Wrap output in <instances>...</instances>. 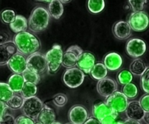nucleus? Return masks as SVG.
Segmentation results:
<instances>
[{
  "instance_id": "7c9ffc66",
  "label": "nucleus",
  "mask_w": 149,
  "mask_h": 124,
  "mask_svg": "<svg viewBox=\"0 0 149 124\" xmlns=\"http://www.w3.org/2000/svg\"><path fill=\"white\" fill-rule=\"evenodd\" d=\"M116 78H117V81L119 82V84L124 87L127 84L132 83L133 76L128 70H122L118 73Z\"/></svg>"
},
{
  "instance_id": "cd10ccee",
  "label": "nucleus",
  "mask_w": 149,
  "mask_h": 124,
  "mask_svg": "<svg viewBox=\"0 0 149 124\" xmlns=\"http://www.w3.org/2000/svg\"><path fill=\"white\" fill-rule=\"evenodd\" d=\"M105 8V1L103 0H89L87 1V9L93 14H97Z\"/></svg>"
},
{
  "instance_id": "a19ab883",
  "label": "nucleus",
  "mask_w": 149,
  "mask_h": 124,
  "mask_svg": "<svg viewBox=\"0 0 149 124\" xmlns=\"http://www.w3.org/2000/svg\"><path fill=\"white\" fill-rule=\"evenodd\" d=\"M8 108L7 104L2 102H0V122L1 121L3 118V116H4L6 113H7V110Z\"/></svg>"
},
{
  "instance_id": "8fccbe9b",
  "label": "nucleus",
  "mask_w": 149,
  "mask_h": 124,
  "mask_svg": "<svg viewBox=\"0 0 149 124\" xmlns=\"http://www.w3.org/2000/svg\"><path fill=\"white\" fill-rule=\"evenodd\" d=\"M35 124H43V123H40V122H36V123H35Z\"/></svg>"
},
{
  "instance_id": "9d476101",
  "label": "nucleus",
  "mask_w": 149,
  "mask_h": 124,
  "mask_svg": "<svg viewBox=\"0 0 149 124\" xmlns=\"http://www.w3.org/2000/svg\"><path fill=\"white\" fill-rule=\"evenodd\" d=\"M146 51V44L139 38L130 39L126 45V52L129 56L137 59L145 54Z\"/></svg>"
},
{
  "instance_id": "c03bdc74",
  "label": "nucleus",
  "mask_w": 149,
  "mask_h": 124,
  "mask_svg": "<svg viewBox=\"0 0 149 124\" xmlns=\"http://www.w3.org/2000/svg\"><path fill=\"white\" fill-rule=\"evenodd\" d=\"M124 123L125 124H141L140 121H137L131 120V119L127 118L126 120L124 121Z\"/></svg>"
},
{
  "instance_id": "b1692460",
  "label": "nucleus",
  "mask_w": 149,
  "mask_h": 124,
  "mask_svg": "<svg viewBox=\"0 0 149 124\" xmlns=\"http://www.w3.org/2000/svg\"><path fill=\"white\" fill-rule=\"evenodd\" d=\"M90 74L93 79L99 81L106 78L108 74V70L103 62H97L92 68Z\"/></svg>"
},
{
  "instance_id": "58836bf2",
  "label": "nucleus",
  "mask_w": 149,
  "mask_h": 124,
  "mask_svg": "<svg viewBox=\"0 0 149 124\" xmlns=\"http://www.w3.org/2000/svg\"><path fill=\"white\" fill-rule=\"evenodd\" d=\"M118 115L119 114H113L111 116H106L103 119H102L100 121H99L100 124H115L116 122Z\"/></svg>"
},
{
  "instance_id": "bb28decb",
  "label": "nucleus",
  "mask_w": 149,
  "mask_h": 124,
  "mask_svg": "<svg viewBox=\"0 0 149 124\" xmlns=\"http://www.w3.org/2000/svg\"><path fill=\"white\" fill-rule=\"evenodd\" d=\"M24 99L23 98L21 95L17 94H14L13 97L7 101L6 103L9 109L13 110H19L21 109L23 107V105L24 103Z\"/></svg>"
},
{
  "instance_id": "c9c22d12",
  "label": "nucleus",
  "mask_w": 149,
  "mask_h": 124,
  "mask_svg": "<svg viewBox=\"0 0 149 124\" xmlns=\"http://www.w3.org/2000/svg\"><path fill=\"white\" fill-rule=\"evenodd\" d=\"M141 85L142 89L146 94H149V67H148L146 71L141 76Z\"/></svg>"
},
{
  "instance_id": "1a4fd4ad",
  "label": "nucleus",
  "mask_w": 149,
  "mask_h": 124,
  "mask_svg": "<svg viewBox=\"0 0 149 124\" xmlns=\"http://www.w3.org/2000/svg\"><path fill=\"white\" fill-rule=\"evenodd\" d=\"M84 51L78 45H73L68 47L63 52L62 60V65L67 69L74 68L77 65L79 57Z\"/></svg>"
},
{
  "instance_id": "c756f323",
  "label": "nucleus",
  "mask_w": 149,
  "mask_h": 124,
  "mask_svg": "<svg viewBox=\"0 0 149 124\" xmlns=\"http://www.w3.org/2000/svg\"><path fill=\"white\" fill-rule=\"evenodd\" d=\"M122 92L127 98V100H133L138 96V89L135 84L130 83L124 86Z\"/></svg>"
},
{
  "instance_id": "39448f33",
  "label": "nucleus",
  "mask_w": 149,
  "mask_h": 124,
  "mask_svg": "<svg viewBox=\"0 0 149 124\" xmlns=\"http://www.w3.org/2000/svg\"><path fill=\"white\" fill-rule=\"evenodd\" d=\"M128 100L122 91H116L106 98L105 103L115 113H122L125 112L128 105Z\"/></svg>"
},
{
  "instance_id": "412c9836",
  "label": "nucleus",
  "mask_w": 149,
  "mask_h": 124,
  "mask_svg": "<svg viewBox=\"0 0 149 124\" xmlns=\"http://www.w3.org/2000/svg\"><path fill=\"white\" fill-rule=\"evenodd\" d=\"M25 84V81L22 74H15L13 73L10 76L7 81V84L9 85L12 91L15 93H20L22 88Z\"/></svg>"
},
{
  "instance_id": "473e14b6",
  "label": "nucleus",
  "mask_w": 149,
  "mask_h": 124,
  "mask_svg": "<svg viewBox=\"0 0 149 124\" xmlns=\"http://www.w3.org/2000/svg\"><path fill=\"white\" fill-rule=\"evenodd\" d=\"M16 15L14 10H10V9H7V10H3L0 14V17H1V21L6 24H9L12 23L13 20H15Z\"/></svg>"
},
{
  "instance_id": "4be33fe9",
  "label": "nucleus",
  "mask_w": 149,
  "mask_h": 124,
  "mask_svg": "<svg viewBox=\"0 0 149 124\" xmlns=\"http://www.w3.org/2000/svg\"><path fill=\"white\" fill-rule=\"evenodd\" d=\"M10 28L15 33L26 31L28 28L27 19L24 16L17 15L13 23L10 24Z\"/></svg>"
},
{
  "instance_id": "2f4dec72",
  "label": "nucleus",
  "mask_w": 149,
  "mask_h": 124,
  "mask_svg": "<svg viewBox=\"0 0 149 124\" xmlns=\"http://www.w3.org/2000/svg\"><path fill=\"white\" fill-rule=\"evenodd\" d=\"M22 76H23L25 82L31 83V84H36V85L40 82V76L28 68L22 73Z\"/></svg>"
},
{
  "instance_id": "3c124183",
  "label": "nucleus",
  "mask_w": 149,
  "mask_h": 124,
  "mask_svg": "<svg viewBox=\"0 0 149 124\" xmlns=\"http://www.w3.org/2000/svg\"><path fill=\"white\" fill-rule=\"evenodd\" d=\"M65 124H74V123H65Z\"/></svg>"
},
{
  "instance_id": "7ed1b4c3",
  "label": "nucleus",
  "mask_w": 149,
  "mask_h": 124,
  "mask_svg": "<svg viewBox=\"0 0 149 124\" xmlns=\"http://www.w3.org/2000/svg\"><path fill=\"white\" fill-rule=\"evenodd\" d=\"M62 47L59 44H54L51 49H49L45 55V59L47 65V73L49 74H55L59 71L60 68L62 65L63 60Z\"/></svg>"
},
{
  "instance_id": "c85d7f7f",
  "label": "nucleus",
  "mask_w": 149,
  "mask_h": 124,
  "mask_svg": "<svg viewBox=\"0 0 149 124\" xmlns=\"http://www.w3.org/2000/svg\"><path fill=\"white\" fill-rule=\"evenodd\" d=\"M14 94L7 83L0 82V102L7 103Z\"/></svg>"
},
{
  "instance_id": "20e7f679",
  "label": "nucleus",
  "mask_w": 149,
  "mask_h": 124,
  "mask_svg": "<svg viewBox=\"0 0 149 124\" xmlns=\"http://www.w3.org/2000/svg\"><path fill=\"white\" fill-rule=\"evenodd\" d=\"M44 105L45 104L43 102L39 97L35 96L24 100L21 110L24 116L35 121L38 118V116L43 108Z\"/></svg>"
},
{
  "instance_id": "4c0bfd02",
  "label": "nucleus",
  "mask_w": 149,
  "mask_h": 124,
  "mask_svg": "<svg viewBox=\"0 0 149 124\" xmlns=\"http://www.w3.org/2000/svg\"><path fill=\"white\" fill-rule=\"evenodd\" d=\"M15 124H35V122L30 118L27 117L24 115H21L16 118Z\"/></svg>"
},
{
  "instance_id": "f704fd0d",
  "label": "nucleus",
  "mask_w": 149,
  "mask_h": 124,
  "mask_svg": "<svg viewBox=\"0 0 149 124\" xmlns=\"http://www.w3.org/2000/svg\"><path fill=\"white\" fill-rule=\"evenodd\" d=\"M54 105L58 107H62L66 105L68 102V97L64 94H58L55 95L52 99Z\"/></svg>"
},
{
  "instance_id": "de8ad7c7",
  "label": "nucleus",
  "mask_w": 149,
  "mask_h": 124,
  "mask_svg": "<svg viewBox=\"0 0 149 124\" xmlns=\"http://www.w3.org/2000/svg\"><path fill=\"white\" fill-rule=\"evenodd\" d=\"M50 124H62L61 123V122H58V121H55V122H53V123H50Z\"/></svg>"
},
{
  "instance_id": "5701e85b",
  "label": "nucleus",
  "mask_w": 149,
  "mask_h": 124,
  "mask_svg": "<svg viewBox=\"0 0 149 124\" xmlns=\"http://www.w3.org/2000/svg\"><path fill=\"white\" fill-rule=\"evenodd\" d=\"M47 11L51 17L58 20L63 14V5L59 0H52L48 4Z\"/></svg>"
},
{
  "instance_id": "e433bc0d",
  "label": "nucleus",
  "mask_w": 149,
  "mask_h": 124,
  "mask_svg": "<svg viewBox=\"0 0 149 124\" xmlns=\"http://www.w3.org/2000/svg\"><path fill=\"white\" fill-rule=\"evenodd\" d=\"M139 103L145 113L149 112V94H146L141 97Z\"/></svg>"
},
{
  "instance_id": "79ce46f5",
  "label": "nucleus",
  "mask_w": 149,
  "mask_h": 124,
  "mask_svg": "<svg viewBox=\"0 0 149 124\" xmlns=\"http://www.w3.org/2000/svg\"><path fill=\"white\" fill-rule=\"evenodd\" d=\"M9 39H10V37H9L8 34L6 33L5 32H1L0 33V44L10 42Z\"/></svg>"
},
{
  "instance_id": "2eb2a0df",
  "label": "nucleus",
  "mask_w": 149,
  "mask_h": 124,
  "mask_svg": "<svg viewBox=\"0 0 149 124\" xmlns=\"http://www.w3.org/2000/svg\"><path fill=\"white\" fill-rule=\"evenodd\" d=\"M125 114L128 119L141 121L143 118L145 112L141 107L139 101L132 100L128 103L127 107L125 110Z\"/></svg>"
},
{
  "instance_id": "ea45409f",
  "label": "nucleus",
  "mask_w": 149,
  "mask_h": 124,
  "mask_svg": "<svg viewBox=\"0 0 149 124\" xmlns=\"http://www.w3.org/2000/svg\"><path fill=\"white\" fill-rule=\"evenodd\" d=\"M15 118L12 114L6 113L3 116V118L0 124H15Z\"/></svg>"
},
{
  "instance_id": "72a5a7b5",
  "label": "nucleus",
  "mask_w": 149,
  "mask_h": 124,
  "mask_svg": "<svg viewBox=\"0 0 149 124\" xmlns=\"http://www.w3.org/2000/svg\"><path fill=\"white\" fill-rule=\"evenodd\" d=\"M128 2L133 12H138L143 11L144 6L148 1L146 0H130Z\"/></svg>"
},
{
  "instance_id": "f03ea898",
  "label": "nucleus",
  "mask_w": 149,
  "mask_h": 124,
  "mask_svg": "<svg viewBox=\"0 0 149 124\" xmlns=\"http://www.w3.org/2000/svg\"><path fill=\"white\" fill-rule=\"evenodd\" d=\"M50 15L47 9L42 6H37L32 10L28 20V28L33 33H39L48 27Z\"/></svg>"
},
{
  "instance_id": "9b49d317",
  "label": "nucleus",
  "mask_w": 149,
  "mask_h": 124,
  "mask_svg": "<svg viewBox=\"0 0 149 124\" xmlns=\"http://www.w3.org/2000/svg\"><path fill=\"white\" fill-rule=\"evenodd\" d=\"M118 89V84L115 80L109 77L97 81V91L100 96L107 98Z\"/></svg>"
},
{
  "instance_id": "f3484780",
  "label": "nucleus",
  "mask_w": 149,
  "mask_h": 124,
  "mask_svg": "<svg viewBox=\"0 0 149 124\" xmlns=\"http://www.w3.org/2000/svg\"><path fill=\"white\" fill-rule=\"evenodd\" d=\"M113 33L116 39L119 40H125L131 36L132 29L127 21L120 20L113 25Z\"/></svg>"
},
{
  "instance_id": "dca6fc26",
  "label": "nucleus",
  "mask_w": 149,
  "mask_h": 124,
  "mask_svg": "<svg viewBox=\"0 0 149 124\" xmlns=\"http://www.w3.org/2000/svg\"><path fill=\"white\" fill-rule=\"evenodd\" d=\"M17 52V48L11 41L0 44V65H7L10 58Z\"/></svg>"
},
{
  "instance_id": "37998d69",
  "label": "nucleus",
  "mask_w": 149,
  "mask_h": 124,
  "mask_svg": "<svg viewBox=\"0 0 149 124\" xmlns=\"http://www.w3.org/2000/svg\"><path fill=\"white\" fill-rule=\"evenodd\" d=\"M83 124H100V123L95 118L90 117Z\"/></svg>"
},
{
  "instance_id": "4468645a",
  "label": "nucleus",
  "mask_w": 149,
  "mask_h": 124,
  "mask_svg": "<svg viewBox=\"0 0 149 124\" xmlns=\"http://www.w3.org/2000/svg\"><path fill=\"white\" fill-rule=\"evenodd\" d=\"M95 64V57L94 55L91 52H83L79 57L77 62V67L84 74H90Z\"/></svg>"
},
{
  "instance_id": "6e6552de",
  "label": "nucleus",
  "mask_w": 149,
  "mask_h": 124,
  "mask_svg": "<svg viewBox=\"0 0 149 124\" xmlns=\"http://www.w3.org/2000/svg\"><path fill=\"white\" fill-rule=\"evenodd\" d=\"M131 29L136 32L144 31L149 26V17L146 12H132L128 20Z\"/></svg>"
},
{
  "instance_id": "ddd939ff",
  "label": "nucleus",
  "mask_w": 149,
  "mask_h": 124,
  "mask_svg": "<svg viewBox=\"0 0 149 124\" xmlns=\"http://www.w3.org/2000/svg\"><path fill=\"white\" fill-rule=\"evenodd\" d=\"M7 65L9 69L15 74H22L27 69L26 57L18 52L10 58Z\"/></svg>"
},
{
  "instance_id": "a211bd4d",
  "label": "nucleus",
  "mask_w": 149,
  "mask_h": 124,
  "mask_svg": "<svg viewBox=\"0 0 149 124\" xmlns=\"http://www.w3.org/2000/svg\"><path fill=\"white\" fill-rule=\"evenodd\" d=\"M103 65L107 70L111 71H115L119 70L122 67L123 60L120 55L116 52H110L104 57Z\"/></svg>"
},
{
  "instance_id": "f257e3e1",
  "label": "nucleus",
  "mask_w": 149,
  "mask_h": 124,
  "mask_svg": "<svg viewBox=\"0 0 149 124\" xmlns=\"http://www.w3.org/2000/svg\"><path fill=\"white\" fill-rule=\"evenodd\" d=\"M13 42L15 45L19 53L27 57L33 53L39 52L41 49L39 39L33 33L29 31L16 33L13 37Z\"/></svg>"
},
{
  "instance_id": "f8f14e48",
  "label": "nucleus",
  "mask_w": 149,
  "mask_h": 124,
  "mask_svg": "<svg viewBox=\"0 0 149 124\" xmlns=\"http://www.w3.org/2000/svg\"><path fill=\"white\" fill-rule=\"evenodd\" d=\"M88 118V111L84 106L81 105H74L68 111V119L71 123L83 124Z\"/></svg>"
},
{
  "instance_id": "6ab92c4d",
  "label": "nucleus",
  "mask_w": 149,
  "mask_h": 124,
  "mask_svg": "<svg viewBox=\"0 0 149 124\" xmlns=\"http://www.w3.org/2000/svg\"><path fill=\"white\" fill-rule=\"evenodd\" d=\"M92 113H93V118L97 119L99 121H100L102 119L106 118V116H109L113 114H118V113L113 112L105 103V102H100V103H95L93 107Z\"/></svg>"
},
{
  "instance_id": "49530a36",
  "label": "nucleus",
  "mask_w": 149,
  "mask_h": 124,
  "mask_svg": "<svg viewBox=\"0 0 149 124\" xmlns=\"http://www.w3.org/2000/svg\"><path fill=\"white\" fill-rule=\"evenodd\" d=\"M115 124H125V123H124V121H116V123Z\"/></svg>"
},
{
  "instance_id": "09e8293b",
  "label": "nucleus",
  "mask_w": 149,
  "mask_h": 124,
  "mask_svg": "<svg viewBox=\"0 0 149 124\" xmlns=\"http://www.w3.org/2000/svg\"><path fill=\"white\" fill-rule=\"evenodd\" d=\"M61 2L62 3V4H64V3H68V2H70V1H63H63H61Z\"/></svg>"
},
{
  "instance_id": "0eeeda50",
  "label": "nucleus",
  "mask_w": 149,
  "mask_h": 124,
  "mask_svg": "<svg viewBox=\"0 0 149 124\" xmlns=\"http://www.w3.org/2000/svg\"><path fill=\"white\" fill-rule=\"evenodd\" d=\"M27 68L39 75L44 73L47 69L45 56L39 52L33 53L26 58Z\"/></svg>"
},
{
  "instance_id": "393cba45",
  "label": "nucleus",
  "mask_w": 149,
  "mask_h": 124,
  "mask_svg": "<svg viewBox=\"0 0 149 124\" xmlns=\"http://www.w3.org/2000/svg\"><path fill=\"white\" fill-rule=\"evenodd\" d=\"M147 68L148 67L146 66L143 60L137 58L131 62L130 65V71L132 75L141 76L146 71Z\"/></svg>"
},
{
  "instance_id": "aec40b11",
  "label": "nucleus",
  "mask_w": 149,
  "mask_h": 124,
  "mask_svg": "<svg viewBox=\"0 0 149 124\" xmlns=\"http://www.w3.org/2000/svg\"><path fill=\"white\" fill-rule=\"evenodd\" d=\"M37 120L39 121V122L43 124H50L53 123L56 120L55 112L50 107L47 105H44L43 108L40 114L38 116Z\"/></svg>"
},
{
  "instance_id": "a878e982",
  "label": "nucleus",
  "mask_w": 149,
  "mask_h": 124,
  "mask_svg": "<svg viewBox=\"0 0 149 124\" xmlns=\"http://www.w3.org/2000/svg\"><path fill=\"white\" fill-rule=\"evenodd\" d=\"M36 93H37V87L36 84L25 82L20 91V95L23 97L24 100H26V99L35 97Z\"/></svg>"
},
{
  "instance_id": "a18cd8bd",
  "label": "nucleus",
  "mask_w": 149,
  "mask_h": 124,
  "mask_svg": "<svg viewBox=\"0 0 149 124\" xmlns=\"http://www.w3.org/2000/svg\"><path fill=\"white\" fill-rule=\"evenodd\" d=\"M143 120V121L146 124H149V112L145 113Z\"/></svg>"
},
{
  "instance_id": "423d86ee",
  "label": "nucleus",
  "mask_w": 149,
  "mask_h": 124,
  "mask_svg": "<svg viewBox=\"0 0 149 124\" xmlns=\"http://www.w3.org/2000/svg\"><path fill=\"white\" fill-rule=\"evenodd\" d=\"M84 73L78 68H71L65 70L63 76V81L68 87L75 89L80 87L84 80Z\"/></svg>"
}]
</instances>
